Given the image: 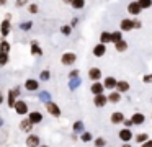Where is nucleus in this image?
I'll return each mask as SVG.
<instances>
[{
    "mask_svg": "<svg viewBox=\"0 0 152 147\" xmlns=\"http://www.w3.org/2000/svg\"><path fill=\"white\" fill-rule=\"evenodd\" d=\"M28 119L31 121V124H39L41 121H43V114H41L39 111H31V113L28 114Z\"/></svg>",
    "mask_w": 152,
    "mask_h": 147,
    "instance_id": "6e6552de",
    "label": "nucleus"
},
{
    "mask_svg": "<svg viewBox=\"0 0 152 147\" xmlns=\"http://www.w3.org/2000/svg\"><path fill=\"white\" fill-rule=\"evenodd\" d=\"M31 54H34V56H43V49L39 48L38 41H31Z\"/></svg>",
    "mask_w": 152,
    "mask_h": 147,
    "instance_id": "dca6fc26",
    "label": "nucleus"
},
{
    "mask_svg": "<svg viewBox=\"0 0 152 147\" xmlns=\"http://www.w3.org/2000/svg\"><path fill=\"white\" fill-rule=\"evenodd\" d=\"M106 101H108V97H105V95H96L95 100H93V103H95V106L102 108L106 105Z\"/></svg>",
    "mask_w": 152,
    "mask_h": 147,
    "instance_id": "9b49d317",
    "label": "nucleus"
},
{
    "mask_svg": "<svg viewBox=\"0 0 152 147\" xmlns=\"http://www.w3.org/2000/svg\"><path fill=\"white\" fill-rule=\"evenodd\" d=\"M80 139H82L83 142H90V140H92V134H90V132H82Z\"/></svg>",
    "mask_w": 152,
    "mask_h": 147,
    "instance_id": "4c0bfd02",
    "label": "nucleus"
},
{
    "mask_svg": "<svg viewBox=\"0 0 152 147\" xmlns=\"http://www.w3.org/2000/svg\"><path fill=\"white\" fill-rule=\"evenodd\" d=\"M46 110H48V113H49L51 116H54V118H59V116H61V108L57 106L54 101L46 103Z\"/></svg>",
    "mask_w": 152,
    "mask_h": 147,
    "instance_id": "7ed1b4c3",
    "label": "nucleus"
},
{
    "mask_svg": "<svg viewBox=\"0 0 152 147\" xmlns=\"http://www.w3.org/2000/svg\"><path fill=\"white\" fill-rule=\"evenodd\" d=\"M119 41H121V33H119V31L111 33V42H115V44H116V42H119Z\"/></svg>",
    "mask_w": 152,
    "mask_h": 147,
    "instance_id": "c85d7f7f",
    "label": "nucleus"
},
{
    "mask_svg": "<svg viewBox=\"0 0 152 147\" xmlns=\"http://www.w3.org/2000/svg\"><path fill=\"white\" fill-rule=\"evenodd\" d=\"M39 101H43L44 105L51 101V93L49 91H39Z\"/></svg>",
    "mask_w": 152,
    "mask_h": 147,
    "instance_id": "5701e85b",
    "label": "nucleus"
},
{
    "mask_svg": "<svg viewBox=\"0 0 152 147\" xmlns=\"http://www.w3.org/2000/svg\"><path fill=\"white\" fill-rule=\"evenodd\" d=\"M131 121H132V124H142L144 123V114H141V113H134L132 114V118H131Z\"/></svg>",
    "mask_w": 152,
    "mask_h": 147,
    "instance_id": "aec40b11",
    "label": "nucleus"
},
{
    "mask_svg": "<svg viewBox=\"0 0 152 147\" xmlns=\"http://www.w3.org/2000/svg\"><path fill=\"white\" fill-rule=\"evenodd\" d=\"M142 147H152V140H147V142L142 144Z\"/></svg>",
    "mask_w": 152,
    "mask_h": 147,
    "instance_id": "37998d69",
    "label": "nucleus"
},
{
    "mask_svg": "<svg viewBox=\"0 0 152 147\" xmlns=\"http://www.w3.org/2000/svg\"><path fill=\"white\" fill-rule=\"evenodd\" d=\"M77 23H79V18H72V23H70V26H75Z\"/></svg>",
    "mask_w": 152,
    "mask_h": 147,
    "instance_id": "a18cd8bd",
    "label": "nucleus"
},
{
    "mask_svg": "<svg viewBox=\"0 0 152 147\" xmlns=\"http://www.w3.org/2000/svg\"><path fill=\"white\" fill-rule=\"evenodd\" d=\"M137 3H139V7H141V10L152 7V2H151V0H141V2H137Z\"/></svg>",
    "mask_w": 152,
    "mask_h": 147,
    "instance_id": "72a5a7b5",
    "label": "nucleus"
},
{
    "mask_svg": "<svg viewBox=\"0 0 152 147\" xmlns=\"http://www.w3.org/2000/svg\"><path fill=\"white\" fill-rule=\"evenodd\" d=\"M31 26H33V21H23V23H20V29H23V31L31 29Z\"/></svg>",
    "mask_w": 152,
    "mask_h": 147,
    "instance_id": "7c9ffc66",
    "label": "nucleus"
},
{
    "mask_svg": "<svg viewBox=\"0 0 152 147\" xmlns=\"http://www.w3.org/2000/svg\"><path fill=\"white\" fill-rule=\"evenodd\" d=\"M147 134H137V136H136V140H137V142H141V144H144V142H147Z\"/></svg>",
    "mask_w": 152,
    "mask_h": 147,
    "instance_id": "f704fd0d",
    "label": "nucleus"
},
{
    "mask_svg": "<svg viewBox=\"0 0 152 147\" xmlns=\"http://www.w3.org/2000/svg\"><path fill=\"white\" fill-rule=\"evenodd\" d=\"M4 103V95H2V91H0V105Z\"/></svg>",
    "mask_w": 152,
    "mask_h": 147,
    "instance_id": "de8ad7c7",
    "label": "nucleus"
},
{
    "mask_svg": "<svg viewBox=\"0 0 152 147\" xmlns=\"http://www.w3.org/2000/svg\"><path fill=\"white\" fill-rule=\"evenodd\" d=\"M123 121H124V114H123V113L116 111V113H113V114H111V123L118 124V123H123Z\"/></svg>",
    "mask_w": 152,
    "mask_h": 147,
    "instance_id": "6ab92c4d",
    "label": "nucleus"
},
{
    "mask_svg": "<svg viewBox=\"0 0 152 147\" xmlns=\"http://www.w3.org/2000/svg\"><path fill=\"white\" fill-rule=\"evenodd\" d=\"M70 31H72V28H70L69 25H64V26H61V33H62V34L69 36V34H70Z\"/></svg>",
    "mask_w": 152,
    "mask_h": 147,
    "instance_id": "c9c22d12",
    "label": "nucleus"
},
{
    "mask_svg": "<svg viewBox=\"0 0 152 147\" xmlns=\"http://www.w3.org/2000/svg\"><path fill=\"white\" fill-rule=\"evenodd\" d=\"M7 62H8V54H2L0 52V67L7 65Z\"/></svg>",
    "mask_w": 152,
    "mask_h": 147,
    "instance_id": "473e14b6",
    "label": "nucleus"
},
{
    "mask_svg": "<svg viewBox=\"0 0 152 147\" xmlns=\"http://www.w3.org/2000/svg\"><path fill=\"white\" fill-rule=\"evenodd\" d=\"M26 5V2H23V0H18V2H15V7H18V8H20V7H25Z\"/></svg>",
    "mask_w": 152,
    "mask_h": 147,
    "instance_id": "a19ab883",
    "label": "nucleus"
},
{
    "mask_svg": "<svg viewBox=\"0 0 152 147\" xmlns=\"http://www.w3.org/2000/svg\"><path fill=\"white\" fill-rule=\"evenodd\" d=\"M39 147H49V146H39Z\"/></svg>",
    "mask_w": 152,
    "mask_h": 147,
    "instance_id": "603ef678",
    "label": "nucleus"
},
{
    "mask_svg": "<svg viewBox=\"0 0 152 147\" xmlns=\"http://www.w3.org/2000/svg\"><path fill=\"white\" fill-rule=\"evenodd\" d=\"M121 100V95L118 93V91H111L108 97V101H111V103H118V101Z\"/></svg>",
    "mask_w": 152,
    "mask_h": 147,
    "instance_id": "393cba45",
    "label": "nucleus"
},
{
    "mask_svg": "<svg viewBox=\"0 0 152 147\" xmlns=\"http://www.w3.org/2000/svg\"><path fill=\"white\" fill-rule=\"evenodd\" d=\"M5 3H7V2H5V0H0V5H2V7H4Z\"/></svg>",
    "mask_w": 152,
    "mask_h": 147,
    "instance_id": "8fccbe9b",
    "label": "nucleus"
},
{
    "mask_svg": "<svg viewBox=\"0 0 152 147\" xmlns=\"http://www.w3.org/2000/svg\"><path fill=\"white\" fill-rule=\"evenodd\" d=\"M26 147H39V136L30 134L26 137Z\"/></svg>",
    "mask_w": 152,
    "mask_h": 147,
    "instance_id": "0eeeda50",
    "label": "nucleus"
},
{
    "mask_svg": "<svg viewBox=\"0 0 152 147\" xmlns=\"http://www.w3.org/2000/svg\"><path fill=\"white\" fill-rule=\"evenodd\" d=\"M80 83H82V78H80V77L70 78V80H69V88H70V90H75L77 87H80Z\"/></svg>",
    "mask_w": 152,
    "mask_h": 147,
    "instance_id": "412c9836",
    "label": "nucleus"
},
{
    "mask_svg": "<svg viewBox=\"0 0 152 147\" xmlns=\"http://www.w3.org/2000/svg\"><path fill=\"white\" fill-rule=\"evenodd\" d=\"M0 52H2V54H8V52H10V42L8 41H0Z\"/></svg>",
    "mask_w": 152,
    "mask_h": 147,
    "instance_id": "4be33fe9",
    "label": "nucleus"
},
{
    "mask_svg": "<svg viewBox=\"0 0 152 147\" xmlns=\"http://www.w3.org/2000/svg\"><path fill=\"white\" fill-rule=\"evenodd\" d=\"M105 52H106V48H105V44H102V42L93 48V56H96V57H102Z\"/></svg>",
    "mask_w": 152,
    "mask_h": 147,
    "instance_id": "ddd939ff",
    "label": "nucleus"
},
{
    "mask_svg": "<svg viewBox=\"0 0 152 147\" xmlns=\"http://www.w3.org/2000/svg\"><path fill=\"white\" fill-rule=\"evenodd\" d=\"M134 28H141V23H139V21H134Z\"/></svg>",
    "mask_w": 152,
    "mask_h": 147,
    "instance_id": "49530a36",
    "label": "nucleus"
},
{
    "mask_svg": "<svg viewBox=\"0 0 152 147\" xmlns=\"http://www.w3.org/2000/svg\"><path fill=\"white\" fill-rule=\"evenodd\" d=\"M79 74H80V72L75 69V70H72V72L69 74V78H77V77H79Z\"/></svg>",
    "mask_w": 152,
    "mask_h": 147,
    "instance_id": "ea45409f",
    "label": "nucleus"
},
{
    "mask_svg": "<svg viewBox=\"0 0 152 147\" xmlns=\"http://www.w3.org/2000/svg\"><path fill=\"white\" fill-rule=\"evenodd\" d=\"M134 28V21L132 20H128V18H124L121 21V29H124V31H129V29H132Z\"/></svg>",
    "mask_w": 152,
    "mask_h": 147,
    "instance_id": "f3484780",
    "label": "nucleus"
},
{
    "mask_svg": "<svg viewBox=\"0 0 152 147\" xmlns=\"http://www.w3.org/2000/svg\"><path fill=\"white\" fill-rule=\"evenodd\" d=\"M15 113L20 114V116H25V114H30V110H28V103L23 100H17L15 103Z\"/></svg>",
    "mask_w": 152,
    "mask_h": 147,
    "instance_id": "f257e3e1",
    "label": "nucleus"
},
{
    "mask_svg": "<svg viewBox=\"0 0 152 147\" xmlns=\"http://www.w3.org/2000/svg\"><path fill=\"white\" fill-rule=\"evenodd\" d=\"M88 77L92 78V80L98 82V80H100V77H102V70H100L98 67H93V69H90V70H88Z\"/></svg>",
    "mask_w": 152,
    "mask_h": 147,
    "instance_id": "9d476101",
    "label": "nucleus"
},
{
    "mask_svg": "<svg viewBox=\"0 0 152 147\" xmlns=\"http://www.w3.org/2000/svg\"><path fill=\"white\" fill-rule=\"evenodd\" d=\"M4 126V119H2V116H0V127Z\"/></svg>",
    "mask_w": 152,
    "mask_h": 147,
    "instance_id": "09e8293b",
    "label": "nucleus"
},
{
    "mask_svg": "<svg viewBox=\"0 0 152 147\" xmlns=\"http://www.w3.org/2000/svg\"><path fill=\"white\" fill-rule=\"evenodd\" d=\"M116 88H118V93H119V91H128L129 90V83H128V82H124V80H121V82H118Z\"/></svg>",
    "mask_w": 152,
    "mask_h": 147,
    "instance_id": "b1692460",
    "label": "nucleus"
},
{
    "mask_svg": "<svg viewBox=\"0 0 152 147\" xmlns=\"http://www.w3.org/2000/svg\"><path fill=\"white\" fill-rule=\"evenodd\" d=\"M103 88H105V87H103L100 82H95V83L90 87V90H92V93L96 97V95H103Z\"/></svg>",
    "mask_w": 152,
    "mask_h": 147,
    "instance_id": "f8f14e48",
    "label": "nucleus"
},
{
    "mask_svg": "<svg viewBox=\"0 0 152 147\" xmlns=\"http://www.w3.org/2000/svg\"><path fill=\"white\" fill-rule=\"evenodd\" d=\"M39 78H41L43 82H48V80L51 78V72H49V70H43V72L39 74Z\"/></svg>",
    "mask_w": 152,
    "mask_h": 147,
    "instance_id": "c756f323",
    "label": "nucleus"
},
{
    "mask_svg": "<svg viewBox=\"0 0 152 147\" xmlns=\"http://www.w3.org/2000/svg\"><path fill=\"white\" fill-rule=\"evenodd\" d=\"M20 93V88H13V90H8V97H7V105L8 108H15V103H17V97Z\"/></svg>",
    "mask_w": 152,
    "mask_h": 147,
    "instance_id": "f03ea898",
    "label": "nucleus"
},
{
    "mask_svg": "<svg viewBox=\"0 0 152 147\" xmlns=\"http://www.w3.org/2000/svg\"><path fill=\"white\" fill-rule=\"evenodd\" d=\"M70 5H72V8H83V5H85V2H83V0H72V2H70Z\"/></svg>",
    "mask_w": 152,
    "mask_h": 147,
    "instance_id": "bb28decb",
    "label": "nucleus"
},
{
    "mask_svg": "<svg viewBox=\"0 0 152 147\" xmlns=\"http://www.w3.org/2000/svg\"><path fill=\"white\" fill-rule=\"evenodd\" d=\"M77 56L74 54V52H66V54H62V57H61V62H62L64 65H72L74 62H75Z\"/></svg>",
    "mask_w": 152,
    "mask_h": 147,
    "instance_id": "39448f33",
    "label": "nucleus"
},
{
    "mask_svg": "<svg viewBox=\"0 0 152 147\" xmlns=\"http://www.w3.org/2000/svg\"><path fill=\"white\" fill-rule=\"evenodd\" d=\"M10 29H12V23H10V20L5 18L4 21L0 23V34L4 36V38H7L10 34Z\"/></svg>",
    "mask_w": 152,
    "mask_h": 147,
    "instance_id": "20e7f679",
    "label": "nucleus"
},
{
    "mask_svg": "<svg viewBox=\"0 0 152 147\" xmlns=\"http://www.w3.org/2000/svg\"><path fill=\"white\" fill-rule=\"evenodd\" d=\"M25 88H26L28 91H36L38 88H39V82L34 80V78H28V80L25 82Z\"/></svg>",
    "mask_w": 152,
    "mask_h": 147,
    "instance_id": "423d86ee",
    "label": "nucleus"
},
{
    "mask_svg": "<svg viewBox=\"0 0 152 147\" xmlns=\"http://www.w3.org/2000/svg\"><path fill=\"white\" fill-rule=\"evenodd\" d=\"M119 139L121 140H124V142H128V140H131L132 139V134H131V131L126 127V129H121L119 131Z\"/></svg>",
    "mask_w": 152,
    "mask_h": 147,
    "instance_id": "4468645a",
    "label": "nucleus"
},
{
    "mask_svg": "<svg viewBox=\"0 0 152 147\" xmlns=\"http://www.w3.org/2000/svg\"><path fill=\"white\" fill-rule=\"evenodd\" d=\"M116 49H118V51L119 52H123V51H126V48H128V42H126V41H123V39H121V41H119V42H116Z\"/></svg>",
    "mask_w": 152,
    "mask_h": 147,
    "instance_id": "cd10ccee",
    "label": "nucleus"
},
{
    "mask_svg": "<svg viewBox=\"0 0 152 147\" xmlns=\"http://www.w3.org/2000/svg\"><path fill=\"white\" fill-rule=\"evenodd\" d=\"M28 10H30V13H38V12H39V8H38L36 3H31V5L28 7Z\"/></svg>",
    "mask_w": 152,
    "mask_h": 147,
    "instance_id": "58836bf2",
    "label": "nucleus"
},
{
    "mask_svg": "<svg viewBox=\"0 0 152 147\" xmlns=\"http://www.w3.org/2000/svg\"><path fill=\"white\" fill-rule=\"evenodd\" d=\"M123 147H131V146H128V144H126V146H123Z\"/></svg>",
    "mask_w": 152,
    "mask_h": 147,
    "instance_id": "3c124183",
    "label": "nucleus"
},
{
    "mask_svg": "<svg viewBox=\"0 0 152 147\" xmlns=\"http://www.w3.org/2000/svg\"><path fill=\"white\" fill-rule=\"evenodd\" d=\"M128 12L131 13V15H137V13L141 12V7H139V3H137V2H132V3H129V7H128Z\"/></svg>",
    "mask_w": 152,
    "mask_h": 147,
    "instance_id": "a211bd4d",
    "label": "nucleus"
},
{
    "mask_svg": "<svg viewBox=\"0 0 152 147\" xmlns=\"http://www.w3.org/2000/svg\"><path fill=\"white\" fill-rule=\"evenodd\" d=\"M116 85H118V82H116L113 77H106V78H105V83H103V87H105V88H110V90H113V88H116Z\"/></svg>",
    "mask_w": 152,
    "mask_h": 147,
    "instance_id": "2eb2a0df",
    "label": "nucleus"
},
{
    "mask_svg": "<svg viewBox=\"0 0 152 147\" xmlns=\"http://www.w3.org/2000/svg\"><path fill=\"white\" fill-rule=\"evenodd\" d=\"M123 123H124V126H132V121H128V119H124V121H123Z\"/></svg>",
    "mask_w": 152,
    "mask_h": 147,
    "instance_id": "c03bdc74",
    "label": "nucleus"
},
{
    "mask_svg": "<svg viewBox=\"0 0 152 147\" xmlns=\"http://www.w3.org/2000/svg\"><path fill=\"white\" fill-rule=\"evenodd\" d=\"M144 82H145V83H151V82H152V75H145Z\"/></svg>",
    "mask_w": 152,
    "mask_h": 147,
    "instance_id": "79ce46f5",
    "label": "nucleus"
},
{
    "mask_svg": "<svg viewBox=\"0 0 152 147\" xmlns=\"http://www.w3.org/2000/svg\"><path fill=\"white\" fill-rule=\"evenodd\" d=\"M74 131H75V132H82L83 131V123L82 121H75V123H74Z\"/></svg>",
    "mask_w": 152,
    "mask_h": 147,
    "instance_id": "2f4dec72",
    "label": "nucleus"
},
{
    "mask_svg": "<svg viewBox=\"0 0 152 147\" xmlns=\"http://www.w3.org/2000/svg\"><path fill=\"white\" fill-rule=\"evenodd\" d=\"M100 39H102V44H106V42H111V33H102V36H100Z\"/></svg>",
    "mask_w": 152,
    "mask_h": 147,
    "instance_id": "a878e982",
    "label": "nucleus"
},
{
    "mask_svg": "<svg viewBox=\"0 0 152 147\" xmlns=\"http://www.w3.org/2000/svg\"><path fill=\"white\" fill-rule=\"evenodd\" d=\"M106 146V140L103 139V137H98V139H95V147H105Z\"/></svg>",
    "mask_w": 152,
    "mask_h": 147,
    "instance_id": "e433bc0d",
    "label": "nucleus"
},
{
    "mask_svg": "<svg viewBox=\"0 0 152 147\" xmlns=\"http://www.w3.org/2000/svg\"><path fill=\"white\" fill-rule=\"evenodd\" d=\"M31 129H33V124H31V121L28 119V118H25V119L20 121V131H23V132H31Z\"/></svg>",
    "mask_w": 152,
    "mask_h": 147,
    "instance_id": "1a4fd4ad",
    "label": "nucleus"
}]
</instances>
